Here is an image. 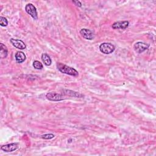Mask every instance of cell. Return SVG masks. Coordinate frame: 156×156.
I'll return each mask as SVG.
<instances>
[{"label":"cell","mask_w":156,"mask_h":156,"mask_svg":"<svg viewBox=\"0 0 156 156\" xmlns=\"http://www.w3.org/2000/svg\"><path fill=\"white\" fill-rule=\"evenodd\" d=\"M26 58V55L24 54V52H21V51H18L16 54H15V59H16V61L19 63H23V62L25 61Z\"/></svg>","instance_id":"30bf717a"},{"label":"cell","mask_w":156,"mask_h":156,"mask_svg":"<svg viewBox=\"0 0 156 156\" xmlns=\"http://www.w3.org/2000/svg\"><path fill=\"white\" fill-rule=\"evenodd\" d=\"M33 66L37 69H41L43 68V65L38 60H35L34 62Z\"/></svg>","instance_id":"4fadbf2b"},{"label":"cell","mask_w":156,"mask_h":156,"mask_svg":"<svg viewBox=\"0 0 156 156\" xmlns=\"http://www.w3.org/2000/svg\"><path fill=\"white\" fill-rule=\"evenodd\" d=\"M7 24H8L7 20L5 17L1 16V17H0V25H1V26L5 27V26H7Z\"/></svg>","instance_id":"5bb4252c"},{"label":"cell","mask_w":156,"mask_h":156,"mask_svg":"<svg viewBox=\"0 0 156 156\" xmlns=\"http://www.w3.org/2000/svg\"><path fill=\"white\" fill-rule=\"evenodd\" d=\"M7 53H8V50L7 47L3 44L1 43L0 44V57L2 58H5L7 56Z\"/></svg>","instance_id":"8fae6325"},{"label":"cell","mask_w":156,"mask_h":156,"mask_svg":"<svg viewBox=\"0 0 156 156\" xmlns=\"http://www.w3.org/2000/svg\"><path fill=\"white\" fill-rule=\"evenodd\" d=\"M54 137V135H53L52 133H47V134L41 135V138L45 139V140H50V139L53 138Z\"/></svg>","instance_id":"9a60e30c"},{"label":"cell","mask_w":156,"mask_h":156,"mask_svg":"<svg viewBox=\"0 0 156 156\" xmlns=\"http://www.w3.org/2000/svg\"><path fill=\"white\" fill-rule=\"evenodd\" d=\"M57 67L58 69L62 73H65L73 76H77L79 75V73L74 68L68 66L62 63H57Z\"/></svg>","instance_id":"6da1fadb"},{"label":"cell","mask_w":156,"mask_h":156,"mask_svg":"<svg viewBox=\"0 0 156 156\" xmlns=\"http://www.w3.org/2000/svg\"><path fill=\"white\" fill-rule=\"evenodd\" d=\"M41 59H42V61L43 62V63H44V65H46V66L51 65V64L52 63V60H51L50 57L46 53H43L41 55Z\"/></svg>","instance_id":"7c38bea8"},{"label":"cell","mask_w":156,"mask_h":156,"mask_svg":"<svg viewBox=\"0 0 156 156\" xmlns=\"http://www.w3.org/2000/svg\"><path fill=\"white\" fill-rule=\"evenodd\" d=\"M10 41V43L12 44V45L18 49H24L26 48V44L21 40L11 38Z\"/></svg>","instance_id":"9c48e42d"},{"label":"cell","mask_w":156,"mask_h":156,"mask_svg":"<svg viewBox=\"0 0 156 156\" xmlns=\"http://www.w3.org/2000/svg\"><path fill=\"white\" fill-rule=\"evenodd\" d=\"M73 2L77 6H79V7H80L81 6V2L80 1H73Z\"/></svg>","instance_id":"2e32d148"},{"label":"cell","mask_w":156,"mask_h":156,"mask_svg":"<svg viewBox=\"0 0 156 156\" xmlns=\"http://www.w3.org/2000/svg\"><path fill=\"white\" fill-rule=\"evenodd\" d=\"M18 148V145L17 143H10V144L3 145L1 147V149L6 152L14 151L16 150Z\"/></svg>","instance_id":"52a82bcc"},{"label":"cell","mask_w":156,"mask_h":156,"mask_svg":"<svg viewBox=\"0 0 156 156\" xmlns=\"http://www.w3.org/2000/svg\"><path fill=\"white\" fill-rule=\"evenodd\" d=\"M129 23L127 21H117L114 23L112 27L114 29H126L129 26Z\"/></svg>","instance_id":"ba28073f"},{"label":"cell","mask_w":156,"mask_h":156,"mask_svg":"<svg viewBox=\"0 0 156 156\" xmlns=\"http://www.w3.org/2000/svg\"><path fill=\"white\" fill-rule=\"evenodd\" d=\"M80 34L83 38L88 40H91L94 37V35L93 32L88 29H85V28L82 29L80 30Z\"/></svg>","instance_id":"5b68a950"},{"label":"cell","mask_w":156,"mask_h":156,"mask_svg":"<svg viewBox=\"0 0 156 156\" xmlns=\"http://www.w3.org/2000/svg\"><path fill=\"white\" fill-rule=\"evenodd\" d=\"M48 99L51 101H60L64 99L63 96L56 93H48L46 95Z\"/></svg>","instance_id":"8992f818"},{"label":"cell","mask_w":156,"mask_h":156,"mask_svg":"<svg viewBox=\"0 0 156 156\" xmlns=\"http://www.w3.org/2000/svg\"><path fill=\"white\" fill-rule=\"evenodd\" d=\"M149 47V44L146 43H143L141 41H138L137 43H136L134 46H133V48L135 52H136L137 53H141L144 51H145L146 50H147Z\"/></svg>","instance_id":"277c9868"},{"label":"cell","mask_w":156,"mask_h":156,"mask_svg":"<svg viewBox=\"0 0 156 156\" xmlns=\"http://www.w3.org/2000/svg\"><path fill=\"white\" fill-rule=\"evenodd\" d=\"M25 10L34 20H37V18H38L37 12L35 7L32 4L29 3V4H26V5L25 7Z\"/></svg>","instance_id":"3957f363"},{"label":"cell","mask_w":156,"mask_h":156,"mask_svg":"<svg viewBox=\"0 0 156 156\" xmlns=\"http://www.w3.org/2000/svg\"><path fill=\"white\" fill-rule=\"evenodd\" d=\"M99 49L103 54H109L115 51V46L109 43H103L99 46Z\"/></svg>","instance_id":"7a4b0ae2"}]
</instances>
